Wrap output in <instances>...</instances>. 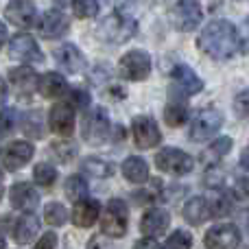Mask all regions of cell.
Instances as JSON below:
<instances>
[{
	"label": "cell",
	"mask_w": 249,
	"mask_h": 249,
	"mask_svg": "<svg viewBox=\"0 0 249 249\" xmlns=\"http://www.w3.org/2000/svg\"><path fill=\"white\" fill-rule=\"evenodd\" d=\"M197 46H199V51L206 53L210 59L225 61L236 55L238 48H241L238 31L230 20H212L203 26Z\"/></svg>",
	"instance_id": "1"
},
{
	"label": "cell",
	"mask_w": 249,
	"mask_h": 249,
	"mask_svg": "<svg viewBox=\"0 0 249 249\" xmlns=\"http://www.w3.org/2000/svg\"><path fill=\"white\" fill-rule=\"evenodd\" d=\"M136 31H138L136 20L127 18L124 13L114 11L107 18H103V22L99 24V37L109 44H124L136 35Z\"/></svg>",
	"instance_id": "2"
},
{
	"label": "cell",
	"mask_w": 249,
	"mask_h": 249,
	"mask_svg": "<svg viewBox=\"0 0 249 249\" xmlns=\"http://www.w3.org/2000/svg\"><path fill=\"white\" fill-rule=\"evenodd\" d=\"M129 223V208L121 199H112L105 206L103 216H101V232L109 238H121L127 232Z\"/></svg>",
	"instance_id": "3"
},
{
	"label": "cell",
	"mask_w": 249,
	"mask_h": 249,
	"mask_svg": "<svg viewBox=\"0 0 249 249\" xmlns=\"http://www.w3.org/2000/svg\"><path fill=\"white\" fill-rule=\"evenodd\" d=\"M118 72L129 81H144L151 74V55L142 48H133V51L124 53L121 57V64H118Z\"/></svg>",
	"instance_id": "4"
},
{
	"label": "cell",
	"mask_w": 249,
	"mask_h": 249,
	"mask_svg": "<svg viewBox=\"0 0 249 249\" xmlns=\"http://www.w3.org/2000/svg\"><path fill=\"white\" fill-rule=\"evenodd\" d=\"M155 166L168 175H188L195 166V160L175 146H166L155 155Z\"/></svg>",
	"instance_id": "5"
},
{
	"label": "cell",
	"mask_w": 249,
	"mask_h": 249,
	"mask_svg": "<svg viewBox=\"0 0 249 249\" xmlns=\"http://www.w3.org/2000/svg\"><path fill=\"white\" fill-rule=\"evenodd\" d=\"M223 124V114L214 107L201 109V112L195 116V121L190 123V140L195 142H203L208 138L216 136Z\"/></svg>",
	"instance_id": "6"
},
{
	"label": "cell",
	"mask_w": 249,
	"mask_h": 249,
	"mask_svg": "<svg viewBox=\"0 0 249 249\" xmlns=\"http://www.w3.org/2000/svg\"><path fill=\"white\" fill-rule=\"evenodd\" d=\"M171 94L173 96H193L203 90V81L195 74L193 68L179 64L171 70Z\"/></svg>",
	"instance_id": "7"
},
{
	"label": "cell",
	"mask_w": 249,
	"mask_h": 249,
	"mask_svg": "<svg viewBox=\"0 0 249 249\" xmlns=\"http://www.w3.org/2000/svg\"><path fill=\"white\" fill-rule=\"evenodd\" d=\"M203 20V9L201 0H177L175 9H173V22L179 31H195Z\"/></svg>",
	"instance_id": "8"
},
{
	"label": "cell",
	"mask_w": 249,
	"mask_h": 249,
	"mask_svg": "<svg viewBox=\"0 0 249 249\" xmlns=\"http://www.w3.org/2000/svg\"><path fill=\"white\" fill-rule=\"evenodd\" d=\"M81 133H83V140L90 142V144H101V142L107 140V136H109L107 112H105L103 107L92 109V112L83 118Z\"/></svg>",
	"instance_id": "9"
},
{
	"label": "cell",
	"mask_w": 249,
	"mask_h": 249,
	"mask_svg": "<svg viewBox=\"0 0 249 249\" xmlns=\"http://www.w3.org/2000/svg\"><path fill=\"white\" fill-rule=\"evenodd\" d=\"M206 249H238L241 245V232L232 223H219L206 232Z\"/></svg>",
	"instance_id": "10"
},
{
	"label": "cell",
	"mask_w": 249,
	"mask_h": 249,
	"mask_svg": "<svg viewBox=\"0 0 249 249\" xmlns=\"http://www.w3.org/2000/svg\"><path fill=\"white\" fill-rule=\"evenodd\" d=\"M9 57L20 59V61H24V64H39V61H44V55H42V51H39L37 42H35L29 33L13 35L11 42H9Z\"/></svg>",
	"instance_id": "11"
},
{
	"label": "cell",
	"mask_w": 249,
	"mask_h": 249,
	"mask_svg": "<svg viewBox=\"0 0 249 249\" xmlns=\"http://www.w3.org/2000/svg\"><path fill=\"white\" fill-rule=\"evenodd\" d=\"M131 136L133 142L138 144V149H151V146H158L162 140V133H160L158 123L151 116H136L131 123Z\"/></svg>",
	"instance_id": "12"
},
{
	"label": "cell",
	"mask_w": 249,
	"mask_h": 249,
	"mask_svg": "<svg viewBox=\"0 0 249 249\" xmlns=\"http://www.w3.org/2000/svg\"><path fill=\"white\" fill-rule=\"evenodd\" d=\"M35 155V146L26 140H16L11 144H7L0 153V160H2V166L7 171H18L24 164H29V160Z\"/></svg>",
	"instance_id": "13"
},
{
	"label": "cell",
	"mask_w": 249,
	"mask_h": 249,
	"mask_svg": "<svg viewBox=\"0 0 249 249\" xmlns=\"http://www.w3.org/2000/svg\"><path fill=\"white\" fill-rule=\"evenodd\" d=\"M9 83L20 99H31V94L37 90L39 77L31 66H18V68L9 70Z\"/></svg>",
	"instance_id": "14"
},
{
	"label": "cell",
	"mask_w": 249,
	"mask_h": 249,
	"mask_svg": "<svg viewBox=\"0 0 249 249\" xmlns=\"http://www.w3.org/2000/svg\"><path fill=\"white\" fill-rule=\"evenodd\" d=\"M48 127L57 136L68 138L74 131V107L70 103H57L48 112Z\"/></svg>",
	"instance_id": "15"
},
{
	"label": "cell",
	"mask_w": 249,
	"mask_h": 249,
	"mask_svg": "<svg viewBox=\"0 0 249 249\" xmlns=\"http://www.w3.org/2000/svg\"><path fill=\"white\" fill-rule=\"evenodd\" d=\"M35 4L31 0H9V4L4 7V18L18 29H29L35 24Z\"/></svg>",
	"instance_id": "16"
},
{
	"label": "cell",
	"mask_w": 249,
	"mask_h": 249,
	"mask_svg": "<svg viewBox=\"0 0 249 249\" xmlns=\"http://www.w3.org/2000/svg\"><path fill=\"white\" fill-rule=\"evenodd\" d=\"M39 33H42V37L46 39H59L64 37L66 33H68L70 24H68V18L64 16V13L59 11V9H48L46 13L42 16V20H39Z\"/></svg>",
	"instance_id": "17"
},
{
	"label": "cell",
	"mask_w": 249,
	"mask_h": 249,
	"mask_svg": "<svg viewBox=\"0 0 249 249\" xmlns=\"http://www.w3.org/2000/svg\"><path fill=\"white\" fill-rule=\"evenodd\" d=\"M55 61L61 66V68L66 70V72H81L83 70V66H86V59H83V55H81V51H79L74 44H68V42H64L61 46H57L55 48Z\"/></svg>",
	"instance_id": "18"
},
{
	"label": "cell",
	"mask_w": 249,
	"mask_h": 249,
	"mask_svg": "<svg viewBox=\"0 0 249 249\" xmlns=\"http://www.w3.org/2000/svg\"><path fill=\"white\" fill-rule=\"evenodd\" d=\"M9 199H11V206L16 208V210H26V212L35 210L39 203L37 190H35L31 184H26V181H20V184L11 186Z\"/></svg>",
	"instance_id": "19"
},
{
	"label": "cell",
	"mask_w": 249,
	"mask_h": 249,
	"mask_svg": "<svg viewBox=\"0 0 249 249\" xmlns=\"http://www.w3.org/2000/svg\"><path fill=\"white\" fill-rule=\"evenodd\" d=\"M168 223H171V216L164 208H149L140 221V230L146 236H158V234L166 232Z\"/></svg>",
	"instance_id": "20"
},
{
	"label": "cell",
	"mask_w": 249,
	"mask_h": 249,
	"mask_svg": "<svg viewBox=\"0 0 249 249\" xmlns=\"http://www.w3.org/2000/svg\"><path fill=\"white\" fill-rule=\"evenodd\" d=\"M99 214H101L99 201H94V199H81V201H77V206L72 210V223L77 228H90V225L96 223Z\"/></svg>",
	"instance_id": "21"
},
{
	"label": "cell",
	"mask_w": 249,
	"mask_h": 249,
	"mask_svg": "<svg viewBox=\"0 0 249 249\" xmlns=\"http://www.w3.org/2000/svg\"><path fill=\"white\" fill-rule=\"evenodd\" d=\"M37 90L44 99H59V96L66 94L68 90V83L66 79L61 77L59 72H46L39 77V83H37Z\"/></svg>",
	"instance_id": "22"
},
{
	"label": "cell",
	"mask_w": 249,
	"mask_h": 249,
	"mask_svg": "<svg viewBox=\"0 0 249 249\" xmlns=\"http://www.w3.org/2000/svg\"><path fill=\"white\" fill-rule=\"evenodd\" d=\"M212 216V208L210 201L203 197H193L186 201L184 206V219L188 221L190 225H201L203 221H208Z\"/></svg>",
	"instance_id": "23"
},
{
	"label": "cell",
	"mask_w": 249,
	"mask_h": 249,
	"mask_svg": "<svg viewBox=\"0 0 249 249\" xmlns=\"http://www.w3.org/2000/svg\"><path fill=\"white\" fill-rule=\"evenodd\" d=\"M123 175L127 181H131V184H144L146 179H149V166H146V162L142 158H138V155H131V158H127L123 162Z\"/></svg>",
	"instance_id": "24"
},
{
	"label": "cell",
	"mask_w": 249,
	"mask_h": 249,
	"mask_svg": "<svg viewBox=\"0 0 249 249\" xmlns=\"http://www.w3.org/2000/svg\"><path fill=\"white\" fill-rule=\"evenodd\" d=\"M39 232V221L33 214H24L16 221V228H13V238L20 245H26L29 241H33Z\"/></svg>",
	"instance_id": "25"
},
{
	"label": "cell",
	"mask_w": 249,
	"mask_h": 249,
	"mask_svg": "<svg viewBox=\"0 0 249 249\" xmlns=\"http://www.w3.org/2000/svg\"><path fill=\"white\" fill-rule=\"evenodd\" d=\"M164 121H166L168 127H181V124L188 121V107H186L181 101L175 99L164 109Z\"/></svg>",
	"instance_id": "26"
},
{
	"label": "cell",
	"mask_w": 249,
	"mask_h": 249,
	"mask_svg": "<svg viewBox=\"0 0 249 249\" xmlns=\"http://www.w3.org/2000/svg\"><path fill=\"white\" fill-rule=\"evenodd\" d=\"M81 166L86 173H90L92 177H99V179L114 175V164H109L107 160H101V158H86Z\"/></svg>",
	"instance_id": "27"
},
{
	"label": "cell",
	"mask_w": 249,
	"mask_h": 249,
	"mask_svg": "<svg viewBox=\"0 0 249 249\" xmlns=\"http://www.w3.org/2000/svg\"><path fill=\"white\" fill-rule=\"evenodd\" d=\"M66 197L70 199V201H81V199H86L88 195V181L83 179L81 175H72L66 179Z\"/></svg>",
	"instance_id": "28"
},
{
	"label": "cell",
	"mask_w": 249,
	"mask_h": 249,
	"mask_svg": "<svg viewBox=\"0 0 249 249\" xmlns=\"http://www.w3.org/2000/svg\"><path fill=\"white\" fill-rule=\"evenodd\" d=\"M230 149H232V138L221 136L219 140H214L210 146H208L203 158H206V162H216V160H221L223 155H228Z\"/></svg>",
	"instance_id": "29"
},
{
	"label": "cell",
	"mask_w": 249,
	"mask_h": 249,
	"mask_svg": "<svg viewBox=\"0 0 249 249\" xmlns=\"http://www.w3.org/2000/svg\"><path fill=\"white\" fill-rule=\"evenodd\" d=\"M33 179H35V184L44 186V188H51V186L57 181V171L51 166V164L39 162L37 166L33 168Z\"/></svg>",
	"instance_id": "30"
},
{
	"label": "cell",
	"mask_w": 249,
	"mask_h": 249,
	"mask_svg": "<svg viewBox=\"0 0 249 249\" xmlns=\"http://www.w3.org/2000/svg\"><path fill=\"white\" fill-rule=\"evenodd\" d=\"M51 153H53V158H55L57 162L68 164L70 160L77 155V146H74L72 142H68V140H57V142H53L51 144Z\"/></svg>",
	"instance_id": "31"
},
{
	"label": "cell",
	"mask_w": 249,
	"mask_h": 249,
	"mask_svg": "<svg viewBox=\"0 0 249 249\" xmlns=\"http://www.w3.org/2000/svg\"><path fill=\"white\" fill-rule=\"evenodd\" d=\"M44 219H46L48 225H55V228H59V225L66 223V219H68V212H66V208L61 206V203L53 201L46 206V210H44Z\"/></svg>",
	"instance_id": "32"
},
{
	"label": "cell",
	"mask_w": 249,
	"mask_h": 249,
	"mask_svg": "<svg viewBox=\"0 0 249 249\" xmlns=\"http://www.w3.org/2000/svg\"><path fill=\"white\" fill-rule=\"evenodd\" d=\"M74 16L86 20V18H94L99 13V0H70Z\"/></svg>",
	"instance_id": "33"
},
{
	"label": "cell",
	"mask_w": 249,
	"mask_h": 249,
	"mask_svg": "<svg viewBox=\"0 0 249 249\" xmlns=\"http://www.w3.org/2000/svg\"><path fill=\"white\" fill-rule=\"evenodd\" d=\"M190 247H193V236L186 230H175L166 241V249H190Z\"/></svg>",
	"instance_id": "34"
},
{
	"label": "cell",
	"mask_w": 249,
	"mask_h": 249,
	"mask_svg": "<svg viewBox=\"0 0 249 249\" xmlns=\"http://www.w3.org/2000/svg\"><path fill=\"white\" fill-rule=\"evenodd\" d=\"M24 131L33 138H42V116L39 112H31L24 118Z\"/></svg>",
	"instance_id": "35"
},
{
	"label": "cell",
	"mask_w": 249,
	"mask_h": 249,
	"mask_svg": "<svg viewBox=\"0 0 249 249\" xmlns=\"http://www.w3.org/2000/svg\"><path fill=\"white\" fill-rule=\"evenodd\" d=\"M16 109L11 107H4L2 112H0V133H11L13 127H16Z\"/></svg>",
	"instance_id": "36"
},
{
	"label": "cell",
	"mask_w": 249,
	"mask_h": 249,
	"mask_svg": "<svg viewBox=\"0 0 249 249\" xmlns=\"http://www.w3.org/2000/svg\"><path fill=\"white\" fill-rule=\"evenodd\" d=\"M234 112L241 118H249V90H243L234 99Z\"/></svg>",
	"instance_id": "37"
},
{
	"label": "cell",
	"mask_w": 249,
	"mask_h": 249,
	"mask_svg": "<svg viewBox=\"0 0 249 249\" xmlns=\"http://www.w3.org/2000/svg\"><path fill=\"white\" fill-rule=\"evenodd\" d=\"M214 206H210L212 208V216H225V214H230L232 212V208H230V201H228V197L225 195H219V197H214Z\"/></svg>",
	"instance_id": "38"
},
{
	"label": "cell",
	"mask_w": 249,
	"mask_h": 249,
	"mask_svg": "<svg viewBox=\"0 0 249 249\" xmlns=\"http://www.w3.org/2000/svg\"><path fill=\"white\" fill-rule=\"evenodd\" d=\"M70 105L79 107V109L88 107V105H90V94H88L86 90H72V94H70Z\"/></svg>",
	"instance_id": "39"
},
{
	"label": "cell",
	"mask_w": 249,
	"mask_h": 249,
	"mask_svg": "<svg viewBox=\"0 0 249 249\" xmlns=\"http://www.w3.org/2000/svg\"><path fill=\"white\" fill-rule=\"evenodd\" d=\"M55 247H57V236L53 232H48V234H44L37 243H35L33 249H55Z\"/></svg>",
	"instance_id": "40"
},
{
	"label": "cell",
	"mask_w": 249,
	"mask_h": 249,
	"mask_svg": "<svg viewBox=\"0 0 249 249\" xmlns=\"http://www.w3.org/2000/svg\"><path fill=\"white\" fill-rule=\"evenodd\" d=\"M238 42H241V51L249 53V18L243 22L241 26V35H238Z\"/></svg>",
	"instance_id": "41"
},
{
	"label": "cell",
	"mask_w": 249,
	"mask_h": 249,
	"mask_svg": "<svg viewBox=\"0 0 249 249\" xmlns=\"http://www.w3.org/2000/svg\"><path fill=\"white\" fill-rule=\"evenodd\" d=\"M107 2H109V7H114V11L127 13V9L133 7V2H136V0H107Z\"/></svg>",
	"instance_id": "42"
},
{
	"label": "cell",
	"mask_w": 249,
	"mask_h": 249,
	"mask_svg": "<svg viewBox=\"0 0 249 249\" xmlns=\"http://www.w3.org/2000/svg\"><path fill=\"white\" fill-rule=\"evenodd\" d=\"M133 249H160V245L151 236H146V238H140V241L133 245Z\"/></svg>",
	"instance_id": "43"
},
{
	"label": "cell",
	"mask_w": 249,
	"mask_h": 249,
	"mask_svg": "<svg viewBox=\"0 0 249 249\" xmlns=\"http://www.w3.org/2000/svg\"><path fill=\"white\" fill-rule=\"evenodd\" d=\"M241 166L245 168V171H249V149L243 151V155H241Z\"/></svg>",
	"instance_id": "44"
},
{
	"label": "cell",
	"mask_w": 249,
	"mask_h": 249,
	"mask_svg": "<svg viewBox=\"0 0 249 249\" xmlns=\"http://www.w3.org/2000/svg\"><path fill=\"white\" fill-rule=\"evenodd\" d=\"M4 42H7V26L0 22V48L4 46Z\"/></svg>",
	"instance_id": "45"
},
{
	"label": "cell",
	"mask_w": 249,
	"mask_h": 249,
	"mask_svg": "<svg viewBox=\"0 0 249 249\" xmlns=\"http://www.w3.org/2000/svg\"><path fill=\"white\" fill-rule=\"evenodd\" d=\"M4 99H7V83L0 79V103H2Z\"/></svg>",
	"instance_id": "46"
},
{
	"label": "cell",
	"mask_w": 249,
	"mask_h": 249,
	"mask_svg": "<svg viewBox=\"0 0 249 249\" xmlns=\"http://www.w3.org/2000/svg\"><path fill=\"white\" fill-rule=\"evenodd\" d=\"M0 249H4V238L0 236Z\"/></svg>",
	"instance_id": "47"
},
{
	"label": "cell",
	"mask_w": 249,
	"mask_h": 249,
	"mask_svg": "<svg viewBox=\"0 0 249 249\" xmlns=\"http://www.w3.org/2000/svg\"><path fill=\"white\" fill-rule=\"evenodd\" d=\"M0 199H2V186H0Z\"/></svg>",
	"instance_id": "48"
}]
</instances>
